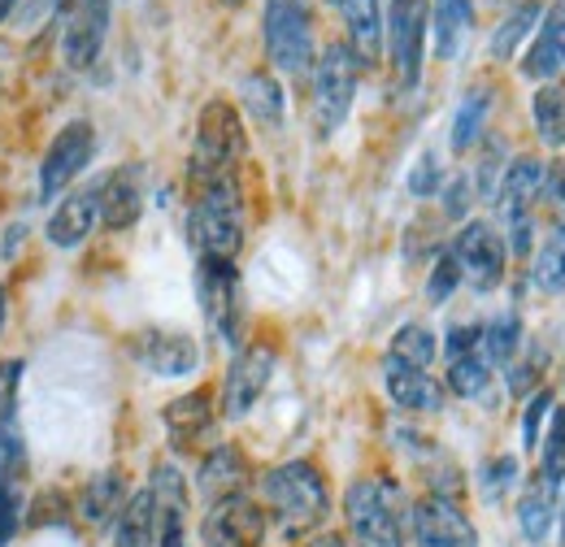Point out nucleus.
<instances>
[{
  "instance_id": "obj_7",
  "label": "nucleus",
  "mask_w": 565,
  "mask_h": 547,
  "mask_svg": "<svg viewBox=\"0 0 565 547\" xmlns=\"http://www.w3.org/2000/svg\"><path fill=\"white\" fill-rule=\"evenodd\" d=\"M540 192H544V161L535 157H518L504 165L500 183H495V205L500 217L509 226V253L526 257L531 253V235H535V205H540Z\"/></svg>"
},
{
  "instance_id": "obj_28",
  "label": "nucleus",
  "mask_w": 565,
  "mask_h": 547,
  "mask_svg": "<svg viewBox=\"0 0 565 547\" xmlns=\"http://www.w3.org/2000/svg\"><path fill=\"white\" fill-rule=\"evenodd\" d=\"M239 105L248 109L253 122L262 127H279L282 114H287V96H282V83L270 69H253L239 78Z\"/></svg>"
},
{
  "instance_id": "obj_1",
  "label": "nucleus",
  "mask_w": 565,
  "mask_h": 547,
  "mask_svg": "<svg viewBox=\"0 0 565 547\" xmlns=\"http://www.w3.org/2000/svg\"><path fill=\"white\" fill-rule=\"evenodd\" d=\"M266 517L279 526L282 539L313 535L331 513V486L313 461H282L262 474Z\"/></svg>"
},
{
  "instance_id": "obj_36",
  "label": "nucleus",
  "mask_w": 565,
  "mask_h": 547,
  "mask_svg": "<svg viewBox=\"0 0 565 547\" xmlns=\"http://www.w3.org/2000/svg\"><path fill=\"white\" fill-rule=\"evenodd\" d=\"M540 452H544L540 479H548L553 486H562L565 482V409H553V426H548V435L540 439Z\"/></svg>"
},
{
  "instance_id": "obj_17",
  "label": "nucleus",
  "mask_w": 565,
  "mask_h": 547,
  "mask_svg": "<svg viewBox=\"0 0 565 547\" xmlns=\"http://www.w3.org/2000/svg\"><path fill=\"white\" fill-rule=\"evenodd\" d=\"M522 74L531 83H557L565 74V0L544 4L535 40H531V49L522 57Z\"/></svg>"
},
{
  "instance_id": "obj_48",
  "label": "nucleus",
  "mask_w": 565,
  "mask_h": 547,
  "mask_svg": "<svg viewBox=\"0 0 565 547\" xmlns=\"http://www.w3.org/2000/svg\"><path fill=\"white\" fill-rule=\"evenodd\" d=\"M562 544H565V500H562Z\"/></svg>"
},
{
  "instance_id": "obj_41",
  "label": "nucleus",
  "mask_w": 565,
  "mask_h": 547,
  "mask_svg": "<svg viewBox=\"0 0 565 547\" xmlns=\"http://www.w3.org/2000/svg\"><path fill=\"white\" fill-rule=\"evenodd\" d=\"M18 383H22V361L0 365V417H13L18 409Z\"/></svg>"
},
{
  "instance_id": "obj_14",
  "label": "nucleus",
  "mask_w": 565,
  "mask_h": 547,
  "mask_svg": "<svg viewBox=\"0 0 565 547\" xmlns=\"http://www.w3.org/2000/svg\"><path fill=\"white\" fill-rule=\"evenodd\" d=\"M92 152H96V131H92V122H71V127H62L57 139L49 143V152H44V165H40V196L44 201H53L57 192H66L74 179L92 165Z\"/></svg>"
},
{
  "instance_id": "obj_26",
  "label": "nucleus",
  "mask_w": 565,
  "mask_h": 547,
  "mask_svg": "<svg viewBox=\"0 0 565 547\" xmlns=\"http://www.w3.org/2000/svg\"><path fill=\"white\" fill-rule=\"evenodd\" d=\"M127 504V474L118 470H105L96 479H87V486L78 491V504L74 513L87 522V526H109Z\"/></svg>"
},
{
  "instance_id": "obj_45",
  "label": "nucleus",
  "mask_w": 565,
  "mask_h": 547,
  "mask_svg": "<svg viewBox=\"0 0 565 547\" xmlns=\"http://www.w3.org/2000/svg\"><path fill=\"white\" fill-rule=\"evenodd\" d=\"M305 547H344V535H318V539H309Z\"/></svg>"
},
{
  "instance_id": "obj_23",
  "label": "nucleus",
  "mask_w": 565,
  "mask_h": 547,
  "mask_svg": "<svg viewBox=\"0 0 565 547\" xmlns=\"http://www.w3.org/2000/svg\"><path fill=\"white\" fill-rule=\"evenodd\" d=\"M562 513V486H553L548 479H526L522 495H518V530L531 539V544H544L553 522Z\"/></svg>"
},
{
  "instance_id": "obj_39",
  "label": "nucleus",
  "mask_w": 565,
  "mask_h": 547,
  "mask_svg": "<svg viewBox=\"0 0 565 547\" xmlns=\"http://www.w3.org/2000/svg\"><path fill=\"white\" fill-rule=\"evenodd\" d=\"M22 479H4L0 474V547L9 544L13 535H18V526H22Z\"/></svg>"
},
{
  "instance_id": "obj_49",
  "label": "nucleus",
  "mask_w": 565,
  "mask_h": 547,
  "mask_svg": "<svg viewBox=\"0 0 565 547\" xmlns=\"http://www.w3.org/2000/svg\"><path fill=\"white\" fill-rule=\"evenodd\" d=\"M222 4H231V9H235V4H244V0H222Z\"/></svg>"
},
{
  "instance_id": "obj_35",
  "label": "nucleus",
  "mask_w": 565,
  "mask_h": 547,
  "mask_svg": "<svg viewBox=\"0 0 565 547\" xmlns=\"http://www.w3.org/2000/svg\"><path fill=\"white\" fill-rule=\"evenodd\" d=\"M435 352H439V343H435V335L426 331L423 322H409V326H401V331L392 335V347H387V356H396V361H409V365H418V369H426V365L435 361Z\"/></svg>"
},
{
  "instance_id": "obj_11",
  "label": "nucleus",
  "mask_w": 565,
  "mask_h": 547,
  "mask_svg": "<svg viewBox=\"0 0 565 547\" xmlns=\"http://www.w3.org/2000/svg\"><path fill=\"white\" fill-rule=\"evenodd\" d=\"M266 535H270V517L253 495L213 500L201 522L205 547H266Z\"/></svg>"
},
{
  "instance_id": "obj_8",
  "label": "nucleus",
  "mask_w": 565,
  "mask_h": 547,
  "mask_svg": "<svg viewBox=\"0 0 565 547\" xmlns=\"http://www.w3.org/2000/svg\"><path fill=\"white\" fill-rule=\"evenodd\" d=\"M426 35H430V0H392L383 18V40L392 53V74L409 92L418 87L426 62Z\"/></svg>"
},
{
  "instance_id": "obj_24",
  "label": "nucleus",
  "mask_w": 565,
  "mask_h": 547,
  "mask_svg": "<svg viewBox=\"0 0 565 547\" xmlns=\"http://www.w3.org/2000/svg\"><path fill=\"white\" fill-rule=\"evenodd\" d=\"M344 9V22H349V49L361 62V69H370L383 53V9L379 0H340Z\"/></svg>"
},
{
  "instance_id": "obj_4",
  "label": "nucleus",
  "mask_w": 565,
  "mask_h": 547,
  "mask_svg": "<svg viewBox=\"0 0 565 547\" xmlns=\"http://www.w3.org/2000/svg\"><path fill=\"white\" fill-rule=\"evenodd\" d=\"M344 522L356 547H405V513L396 482L356 479L344 491Z\"/></svg>"
},
{
  "instance_id": "obj_42",
  "label": "nucleus",
  "mask_w": 565,
  "mask_h": 547,
  "mask_svg": "<svg viewBox=\"0 0 565 547\" xmlns=\"http://www.w3.org/2000/svg\"><path fill=\"white\" fill-rule=\"evenodd\" d=\"M439 183H444V174H439L435 157H423V161H418V170L409 174V192H414V196H435V192H439Z\"/></svg>"
},
{
  "instance_id": "obj_21",
  "label": "nucleus",
  "mask_w": 565,
  "mask_h": 547,
  "mask_svg": "<svg viewBox=\"0 0 565 547\" xmlns=\"http://www.w3.org/2000/svg\"><path fill=\"white\" fill-rule=\"evenodd\" d=\"M161 421H166L170 443H174L179 452H188V448H196V443L210 435L213 421H217V412H213V396L205 392V387H201V392H188V396H179V400H170V405H166Z\"/></svg>"
},
{
  "instance_id": "obj_44",
  "label": "nucleus",
  "mask_w": 565,
  "mask_h": 547,
  "mask_svg": "<svg viewBox=\"0 0 565 547\" xmlns=\"http://www.w3.org/2000/svg\"><path fill=\"white\" fill-rule=\"evenodd\" d=\"M479 335H483V326H452V331H448V343H444V352H448V356H461V352L479 347Z\"/></svg>"
},
{
  "instance_id": "obj_40",
  "label": "nucleus",
  "mask_w": 565,
  "mask_h": 547,
  "mask_svg": "<svg viewBox=\"0 0 565 547\" xmlns=\"http://www.w3.org/2000/svg\"><path fill=\"white\" fill-rule=\"evenodd\" d=\"M553 409H557V400H553L548 387H540L526 400V409H522V448H540V426H544V417H553Z\"/></svg>"
},
{
  "instance_id": "obj_18",
  "label": "nucleus",
  "mask_w": 565,
  "mask_h": 547,
  "mask_svg": "<svg viewBox=\"0 0 565 547\" xmlns=\"http://www.w3.org/2000/svg\"><path fill=\"white\" fill-rule=\"evenodd\" d=\"M383 387L392 396V405L405 412H439L444 409V383H435L426 369L383 356Z\"/></svg>"
},
{
  "instance_id": "obj_38",
  "label": "nucleus",
  "mask_w": 565,
  "mask_h": 547,
  "mask_svg": "<svg viewBox=\"0 0 565 547\" xmlns=\"http://www.w3.org/2000/svg\"><path fill=\"white\" fill-rule=\"evenodd\" d=\"M457 287H461V266H457L452 248H444V253L435 257V266H430V278H426V300H430V304H444Z\"/></svg>"
},
{
  "instance_id": "obj_6",
  "label": "nucleus",
  "mask_w": 565,
  "mask_h": 547,
  "mask_svg": "<svg viewBox=\"0 0 565 547\" xmlns=\"http://www.w3.org/2000/svg\"><path fill=\"white\" fill-rule=\"evenodd\" d=\"M262 40H266V57L275 69H282V74L313 69V9H309V0H266Z\"/></svg>"
},
{
  "instance_id": "obj_2",
  "label": "nucleus",
  "mask_w": 565,
  "mask_h": 547,
  "mask_svg": "<svg viewBox=\"0 0 565 547\" xmlns=\"http://www.w3.org/2000/svg\"><path fill=\"white\" fill-rule=\"evenodd\" d=\"M188 239L196 257H222L235 261L244 248V205H239V179H213L192 192V213H188Z\"/></svg>"
},
{
  "instance_id": "obj_10",
  "label": "nucleus",
  "mask_w": 565,
  "mask_h": 547,
  "mask_svg": "<svg viewBox=\"0 0 565 547\" xmlns=\"http://www.w3.org/2000/svg\"><path fill=\"white\" fill-rule=\"evenodd\" d=\"M275 365H279V352L270 343H248L235 352V361L222 378V417L226 421H239L253 412V405L266 396V387L275 378Z\"/></svg>"
},
{
  "instance_id": "obj_16",
  "label": "nucleus",
  "mask_w": 565,
  "mask_h": 547,
  "mask_svg": "<svg viewBox=\"0 0 565 547\" xmlns=\"http://www.w3.org/2000/svg\"><path fill=\"white\" fill-rule=\"evenodd\" d=\"M109 9L114 0H66V35H62V53H66V66L87 69L100 49H105V35H109Z\"/></svg>"
},
{
  "instance_id": "obj_12",
  "label": "nucleus",
  "mask_w": 565,
  "mask_h": 547,
  "mask_svg": "<svg viewBox=\"0 0 565 547\" xmlns=\"http://www.w3.org/2000/svg\"><path fill=\"white\" fill-rule=\"evenodd\" d=\"M452 257L461 266V282H470L475 291H495L504 282L509 248L492 222H466L452 239Z\"/></svg>"
},
{
  "instance_id": "obj_33",
  "label": "nucleus",
  "mask_w": 565,
  "mask_h": 547,
  "mask_svg": "<svg viewBox=\"0 0 565 547\" xmlns=\"http://www.w3.org/2000/svg\"><path fill=\"white\" fill-rule=\"evenodd\" d=\"M540 18H544V4H540V0H522V4H518V9H513V13H509L500 26H495V35H492V57H495V62H513L518 44L535 35Z\"/></svg>"
},
{
  "instance_id": "obj_30",
  "label": "nucleus",
  "mask_w": 565,
  "mask_h": 547,
  "mask_svg": "<svg viewBox=\"0 0 565 547\" xmlns=\"http://www.w3.org/2000/svg\"><path fill=\"white\" fill-rule=\"evenodd\" d=\"M531 118H535V131L544 139V148L562 152L565 148V87L562 83H540L535 96H531Z\"/></svg>"
},
{
  "instance_id": "obj_27",
  "label": "nucleus",
  "mask_w": 565,
  "mask_h": 547,
  "mask_svg": "<svg viewBox=\"0 0 565 547\" xmlns=\"http://www.w3.org/2000/svg\"><path fill=\"white\" fill-rule=\"evenodd\" d=\"M470 26H475V4L470 0H430V31H435V57L439 62L461 53Z\"/></svg>"
},
{
  "instance_id": "obj_43",
  "label": "nucleus",
  "mask_w": 565,
  "mask_h": 547,
  "mask_svg": "<svg viewBox=\"0 0 565 547\" xmlns=\"http://www.w3.org/2000/svg\"><path fill=\"white\" fill-rule=\"evenodd\" d=\"M466 208H470V179H452L444 187V213L457 222V217H466Z\"/></svg>"
},
{
  "instance_id": "obj_34",
  "label": "nucleus",
  "mask_w": 565,
  "mask_h": 547,
  "mask_svg": "<svg viewBox=\"0 0 565 547\" xmlns=\"http://www.w3.org/2000/svg\"><path fill=\"white\" fill-rule=\"evenodd\" d=\"M479 347H483V356H488L492 365H513V356H518V347H522V322H518V313L492 318V322L483 326V335H479Z\"/></svg>"
},
{
  "instance_id": "obj_47",
  "label": "nucleus",
  "mask_w": 565,
  "mask_h": 547,
  "mask_svg": "<svg viewBox=\"0 0 565 547\" xmlns=\"http://www.w3.org/2000/svg\"><path fill=\"white\" fill-rule=\"evenodd\" d=\"M0 326H4V287H0Z\"/></svg>"
},
{
  "instance_id": "obj_32",
  "label": "nucleus",
  "mask_w": 565,
  "mask_h": 547,
  "mask_svg": "<svg viewBox=\"0 0 565 547\" xmlns=\"http://www.w3.org/2000/svg\"><path fill=\"white\" fill-rule=\"evenodd\" d=\"M492 369L495 365L483 356V347H470L461 356H448V383H444V392H452L461 400H479L488 392V383H492Z\"/></svg>"
},
{
  "instance_id": "obj_5",
  "label": "nucleus",
  "mask_w": 565,
  "mask_h": 547,
  "mask_svg": "<svg viewBox=\"0 0 565 547\" xmlns=\"http://www.w3.org/2000/svg\"><path fill=\"white\" fill-rule=\"evenodd\" d=\"M356 78H361V62L353 57L349 44H327L322 57H313V127L318 136H335L349 114H353Z\"/></svg>"
},
{
  "instance_id": "obj_37",
  "label": "nucleus",
  "mask_w": 565,
  "mask_h": 547,
  "mask_svg": "<svg viewBox=\"0 0 565 547\" xmlns=\"http://www.w3.org/2000/svg\"><path fill=\"white\" fill-rule=\"evenodd\" d=\"M518 486V457H492L483 470H479V491L483 500H504L509 491Z\"/></svg>"
},
{
  "instance_id": "obj_25",
  "label": "nucleus",
  "mask_w": 565,
  "mask_h": 547,
  "mask_svg": "<svg viewBox=\"0 0 565 547\" xmlns=\"http://www.w3.org/2000/svg\"><path fill=\"white\" fill-rule=\"evenodd\" d=\"M157 535H161V513L152 491L143 486L136 495H127L122 513L114 517V547H157Z\"/></svg>"
},
{
  "instance_id": "obj_13",
  "label": "nucleus",
  "mask_w": 565,
  "mask_h": 547,
  "mask_svg": "<svg viewBox=\"0 0 565 547\" xmlns=\"http://www.w3.org/2000/svg\"><path fill=\"white\" fill-rule=\"evenodd\" d=\"M409 530H414L418 547H479V530L461 513V504L448 500V495H435V491L414 504Z\"/></svg>"
},
{
  "instance_id": "obj_22",
  "label": "nucleus",
  "mask_w": 565,
  "mask_h": 547,
  "mask_svg": "<svg viewBox=\"0 0 565 547\" xmlns=\"http://www.w3.org/2000/svg\"><path fill=\"white\" fill-rule=\"evenodd\" d=\"M100 222V183L87 192H71L49 217V244L53 248H78Z\"/></svg>"
},
{
  "instance_id": "obj_15",
  "label": "nucleus",
  "mask_w": 565,
  "mask_h": 547,
  "mask_svg": "<svg viewBox=\"0 0 565 547\" xmlns=\"http://www.w3.org/2000/svg\"><path fill=\"white\" fill-rule=\"evenodd\" d=\"M131 356L152 378H188L201 369V343L183 331H140L131 340Z\"/></svg>"
},
{
  "instance_id": "obj_29",
  "label": "nucleus",
  "mask_w": 565,
  "mask_h": 547,
  "mask_svg": "<svg viewBox=\"0 0 565 547\" xmlns=\"http://www.w3.org/2000/svg\"><path fill=\"white\" fill-rule=\"evenodd\" d=\"M488 114H492V87H470L452 114V152H470L483 139Z\"/></svg>"
},
{
  "instance_id": "obj_19",
  "label": "nucleus",
  "mask_w": 565,
  "mask_h": 547,
  "mask_svg": "<svg viewBox=\"0 0 565 547\" xmlns=\"http://www.w3.org/2000/svg\"><path fill=\"white\" fill-rule=\"evenodd\" d=\"M143 213V170L122 165L100 183V222L109 230H131Z\"/></svg>"
},
{
  "instance_id": "obj_50",
  "label": "nucleus",
  "mask_w": 565,
  "mask_h": 547,
  "mask_svg": "<svg viewBox=\"0 0 565 547\" xmlns=\"http://www.w3.org/2000/svg\"><path fill=\"white\" fill-rule=\"evenodd\" d=\"M335 4H340V0H335Z\"/></svg>"
},
{
  "instance_id": "obj_46",
  "label": "nucleus",
  "mask_w": 565,
  "mask_h": 547,
  "mask_svg": "<svg viewBox=\"0 0 565 547\" xmlns=\"http://www.w3.org/2000/svg\"><path fill=\"white\" fill-rule=\"evenodd\" d=\"M9 9H13V0H0V22L9 18Z\"/></svg>"
},
{
  "instance_id": "obj_20",
  "label": "nucleus",
  "mask_w": 565,
  "mask_h": 547,
  "mask_svg": "<svg viewBox=\"0 0 565 547\" xmlns=\"http://www.w3.org/2000/svg\"><path fill=\"white\" fill-rule=\"evenodd\" d=\"M253 479L248 470V457L235 448V443H217L201 457V470H196V491L205 500H226V495H244V482Z\"/></svg>"
},
{
  "instance_id": "obj_31",
  "label": "nucleus",
  "mask_w": 565,
  "mask_h": 547,
  "mask_svg": "<svg viewBox=\"0 0 565 547\" xmlns=\"http://www.w3.org/2000/svg\"><path fill=\"white\" fill-rule=\"evenodd\" d=\"M531 278L548 296H562L565 291V222H553L548 235L540 239V248L531 257Z\"/></svg>"
},
{
  "instance_id": "obj_3",
  "label": "nucleus",
  "mask_w": 565,
  "mask_h": 547,
  "mask_svg": "<svg viewBox=\"0 0 565 547\" xmlns=\"http://www.w3.org/2000/svg\"><path fill=\"white\" fill-rule=\"evenodd\" d=\"M244 122L239 109L231 100H210L196 118V148H192V165H188V187H205L213 179L235 174V165L244 161Z\"/></svg>"
},
{
  "instance_id": "obj_9",
  "label": "nucleus",
  "mask_w": 565,
  "mask_h": 547,
  "mask_svg": "<svg viewBox=\"0 0 565 547\" xmlns=\"http://www.w3.org/2000/svg\"><path fill=\"white\" fill-rule=\"evenodd\" d=\"M196 296H201V313H205L210 331L222 343L235 347L239 331H244V291H239L235 261L201 257V266H196Z\"/></svg>"
}]
</instances>
